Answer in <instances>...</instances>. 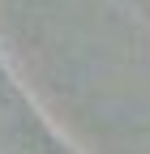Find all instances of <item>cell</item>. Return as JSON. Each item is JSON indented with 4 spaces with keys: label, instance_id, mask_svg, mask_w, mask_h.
<instances>
[{
    "label": "cell",
    "instance_id": "cell-1",
    "mask_svg": "<svg viewBox=\"0 0 150 154\" xmlns=\"http://www.w3.org/2000/svg\"><path fill=\"white\" fill-rule=\"evenodd\" d=\"M0 154H34V146L22 137H0Z\"/></svg>",
    "mask_w": 150,
    "mask_h": 154
}]
</instances>
